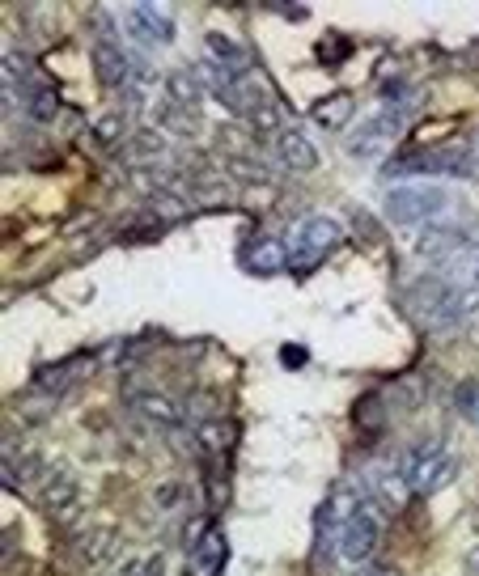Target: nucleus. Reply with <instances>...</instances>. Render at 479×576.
I'll list each match as a JSON object with an SVG mask.
<instances>
[{
	"label": "nucleus",
	"mask_w": 479,
	"mask_h": 576,
	"mask_svg": "<svg viewBox=\"0 0 479 576\" xmlns=\"http://www.w3.org/2000/svg\"><path fill=\"white\" fill-rule=\"evenodd\" d=\"M94 64H98L102 85L123 89V85L132 81V56H128V51H123L119 43H98V47H94Z\"/></svg>",
	"instance_id": "nucleus-15"
},
{
	"label": "nucleus",
	"mask_w": 479,
	"mask_h": 576,
	"mask_svg": "<svg viewBox=\"0 0 479 576\" xmlns=\"http://www.w3.org/2000/svg\"><path fill=\"white\" fill-rule=\"evenodd\" d=\"M340 242H344L340 221H331V216H306V221L289 233V272H297V276L314 272Z\"/></svg>",
	"instance_id": "nucleus-2"
},
{
	"label": "nucleus",
	"mask_w": 479,
	"mask_h": 576,
	"mask_svg": "<svg viewBox=\"0 0 479 576\" xmlns=\"http://www.w3.org/2000/svg\"><path fill=\"white\" fill-rule=\"evenodd\" d=\"M234 445H238V424L234 420H212L200 428V449L212 458V462H221L234 454Z\"/></svg>",
	"instance_id": "nucleus-18"
},
{
	"label": "nucleus",
	"mask_w": 479,
	"mask_h": 576,
	"mask_svg": "<svg viewBox=\"0 0 479 576\" xmlns=\"http://www.w3.org/2000/svg\"><path fill=\"white\" fill-rule=\"evenodd\" d=\"M382 208L395 225H429L437 212L450 208V195L429 183H407V187H390L382 195Z\"/></svg>",
	"instance_id": "nucleus-4"
},
{
	"label": "nucleus",
	"mask_w": 479,
	"mask_h": 576,
	"mask_svg": "<svg viewBox=\"0 0 479 576\" xmlns=\"http://www.w3.org/2000/svg\"><path fill=\"white\" fill-rule=\"evenodd\" d=\"M166 98L170 106H179V111H200V102H204V81H200V72L195 68H174L170 77H166Z\"/></svg>",
	"instance_id": "nucleus-14"
},
{
	"label": "nucleus",
	"mask_w": 479,
	"mask_h": 576,
	"mask_svg": "<svg viewBox=\"0 0 479 576\" xmlns=\"http://www.w3.org/2000/svg\"><path fill=\"white\" fill-rule=\"evenodd\" d=\"M314 56H318V64L323 68H340L348 56H352V39L348 34H323V39H318V47H314Z\"/></svg>",
	"instance_id": "nucleus-23"
},
{
	"label": "nucleus",
	"mask_w": 479,
	"mask_h": 576,
	"mask_svg": "<svg viewBox=\"0 0 479 576\" xmlns=\"http://www.w3.org/2000/svg\"><path fill=\"white\" fill-rule=\"evenodd\" d=\"M26 115L34 119V123H51L60 115V98H56V89H51L47 81H39L34 77L30 85H26Z\"/></svg>",
	"instance_id": "nucleus-20"
},
{
	"label": "nucleus",
	"mask_w": 479,
	"mask_h": 576,
	"mask_svg": "<svg viewBox=\"0 0 479 576\" xmlns=\"http://www.w3.org/2000/svg\"><path fill=\"white\" fill-rule=\"evenodd\" d=\"M77 492H81V483H77L73 466H51V471H43V479H39V504L56 517H73Z\"/></svg>",
	"instance_id": "nucleus-7"
},
{
	"label": "nucleus",
	"mask_w": 479,
	"mask_h": 576,
	"mask_svg": "<svg viewBox=\"0 0 479 576\" xmlns=\"http://www.w3.org/2000/svg\"><path fill=\"white\" fill-rule=\"evenodd\" d=\"M467 246H471V238H467L463 225H424L420 238L412 242L416 255L420 259H433V263H450V259L463 255Z\"/></svg>",
	"instance_id": "nucleus-6"
},
{
	"label": "nucleus",
	"mask_w": 479,
	"mask_h": 576,
	"mask_svg": "<svg viewBox=\"0 0 479 576\" xmlns=\"http://www.w3.org/2000/svg\"><path fill=\"white\" fill-rule=\"evenodd\" d=\"M94 140H98V149H119V144H128V123H123V115H102L94 123Z\"/></svg>",
	"instance_id": "nucleus-25"
},
{
	"label": "nucleus",
	"mask_w": 479,
	"mask_h": 576,
	"mask_svg": "<svg viewBox=\"0 0 479 576\" xmlns=\"http://www.w3.org/2000/svg\"><path fill=\"white\" fill-rule=\"evenodd\" d=\"M454 407H458V416H463L467 424L479 428V382H458L454 386Z\"/></svg>",
	"instance_id": "nucleus-27"
},
{
	"label": "nucleus",
	"mask_w": 479,
	"mask_h": 576,
	"mask_svg": "<svg viewBox=\"0 0 479 576\" xmlns=\"http://www.w3.org/2000/svg\"><path fill=\"white\" fill-rule=\"evenodd\" d=\"M242 267H246L251 276H280V272L289 267V242L272 238V233H259L255 242H246Z\"/></svg>",
	"instance_id": "nucleus-8"
},
{
	"label": "nucleus",
	"mask_w": 479,
	"mask_h": 576,
	"mask_svg": "<svg viewBox=\"0 0 479 576\" xmlns=\"http://www.w3.org/2000/svg\"><path fill=\"white\" fill-rule=\"evenodd\" d=\"M128 26L140 43H170L174 39V22H170V13L166 9H157V5H132L128 9Z\"/></svg>",
	"instance_id": "nucleus-11"
},
{
	"label": "nucleus",
	"mask_w": 479,
	"mask_h": 576,
	"mask_svg": "<svg viewBox=\"0 0 479 576\" xmlns=\"http://www.w3.org/2000/svg\"><path fill=\"white\" fill-rule=\"evenodd\" d=\"M77 547H81V555H85V564H111L115 555L123 551V534L111 530V526H102V530L81 534Z\"/></svg>",
	"instance_id": "nucleus-17"
},
{
	"label": "nucleus",
	"mask_w": 479,
	"mask_h": 576,
	"mask_svg": "<svg viewBox=\"0 0 479 576\" xmlns=\"http://www.w3.org/2000/svg\"><path fill=\"white\" fill-rule=\"evenodd\" d=\"M276 157H280V166L293 170V174L318 170V149L301 128H280L276 132Z\"/></svg>",
	"instance_id": "nucleus-9"
},
{
	"label": "nucleus",
	"mask_w": 479,
	"mask_h": 576,
	"mask_svg": "<svg viewBox=\"0 0 479 576\" xmlns=\"http://www.w3.org/2000/svg\"><path fill=\"white\" fill-rule=\"evenodd\" d=\"M399 132V123L390 119V115H378V119H369V123H361L357 132H352V140H348V149L357 153V157H378L382 153V144Z\"/></svg>",
	"instance_id": "nucleus-16"
},
{
	"label": "nucleus",
	"mask_w": 479,
	"mask_h": 576,
	"mask_svg": "<svg viewBox=\"0 0 479 576\" xmlns=\"http://www.w3.org/2000/svg\"><path fill=\"white\" fill-rule=\"evenodd\" d=\"M132 411L140 420H145L149 428H179L183 424V407L170 399V394L162 390H140L132 394Z\"/></svg>",
	"instance_id": "nucleus-10"
},
{
	"label": "nucleus",
	"mask_w": 479,
	"mask_h": 576,
	"mask_svg": "<svg viewBox=\"0 0 479 576\" xmlns=\"http://www.w3.org/2000/svg\"><path fill=\"white\" fill-rule=\"evenodd\" d=\"M111 576H166V555L149 551V555H132L119 568H111Z\"/></svg>",
	"instance_id": "nucleus-24"
},
{
	"label": "nucleus",
	"mask_w": 479,
	"mask_h": 576,
	"mask_svg": "<svg viewBox=\"0 0 479 576\" xmlns=\"http://www.w3.org/2000/svg\"><path fill=\"white\" fill-rule=\"evenodd\" d=\"M221 564H225V534L212 526L204 534V543L187 551V572L183 576H221Z\"/></svg>",
	"instance_id": "nucleus-13"
},
{
	"label": "nucleus",
	"mask_w": 479,
	"mask_h": 576,
	"mask_svg": "<svg viewBox=\"0 0 479 576\" xmlns=\"http://www.w3.org/2000/svg\"><path fill=\"white\" fill-rule=\"evenodd\" d=\"M454 475H458V462L446 454V445H441L437 437L416 441V445L403 454V462H399L403 488L416 492V496H433V492H441Z\"/></svg>",
	"instance_id": "nucleus-1"
},
{
	"label": "nucleus",
	"mask_w": 479,
	"mask_h": 576,
	"mask_svg": "<svg viewBox=\"0 0 479 576\" xmlns=\"http://www.w3.org/2000/svg\"><path fill=\"white\" fill-rule=\"evenodd\" d=\"M128 153L132 157H162L166 153V140H162V132L157 128H140V132H132V140H128Z\"/></svg>",
	"instance_id": "nucleus-26"
},
{
	"label": "nucleus",
	"mask_w": 479,
	"mask_h": 576,
	"mask_svg": "<svg viewBox=\"0 0 479 576\" xmlns=\"http://www.w3.org/2000/svg\"><path fill=\"white\" fill-rule=\"evenodd\" d=\"M280 360H285L289 369H301L306 365V348H297V344H289V348H280Z\"/></svg>",
	"instance_id": "nucleus-28"
},
{
	"label": "nucleus",
	"mask_w": 479,
	"mask_h": 576,
	"mask_svg": "<svg viewBox=\"0 0 479 576\" xmlns=\"http://www.w3.org/2000/svg\"><path fill=\"white\" fill-rule=\"evenodd\" d=\"M357 509H361V492L352 483H335L331 496L314 509V560L318 564H327L331 551H340V530Z\"/></svg>",
	"instance_id": "nucleus-3"
},
{
	"label": "nucleus",
	"mask_w": 479,
	"mask_h": 576,
	"mask_svg": "<svg viewBox=\"0 0 479 576\" xmlns=\"http://www.w3.org/2000/svg\"><path fill=\"white\" fill-rule=\"evenodd\" d=\"M352 111H357L352 94H331V98H323V102H314V123H318V128L340 132V128H348Z\"/></svg>",
	"instance_id": "nucleus-19"
},
{
	"label": "nucleus",
	"mask_w": 479,
	"mask_h": 576,
	"mask_svg": "<svg viewBox=\"0 0 479 576\" xmlns=\"http://www.w3.org/2000/svg\"><path fill=\"white\" fill-rule=\"evenodd\" d=\"M454 267V288L463 293V305H467V318L479 310V242H471L463 255L450 259Z\"/></svg>",
	"instance_id": "nucleus-12"
},
{
	"label": "nucleus",
	"mask_w": 479,
	"mask_h": 576,
	"mask_svg": "<svg viewBox=\"0 0 479 576\" xmlns=\"http://www.w3.org/2000/svg\"><path fill=\"white\" fill-rule=\"evenodd\" d=\"M204 47H208V56L217 60V64H229V68H242L246 64V51L229 39V34H221V30H212V34H204Z\"/></svg>",
	"instance_id": "nucleus-22"
},
{
	"label": "nucleus",
	"mask_w": 479,
	"mask_h": 576,
	"mask_svg": "<svg viewBox=\"0 0 479 576\" xmlns=\"http://www.w3.org/2000/svg\"><path fill=\"white\" fill-rule=\"evenodd\" d=\"M361 576H403L399 568H369V572H361Z\"/></svg>",
	"instance_id": "nucleus-29"
},
{
	"label": "nucleus",
	"mask_w": 479,
	"mask_h": 576,
	"mask_svg": "<svg viewBox=\"0 0 479 576\" xmlns=\"http://www.w3.org/2000/svg\"><path fill=\"white\" fill-rule=\"evenodd\" d=\"M378 543H382V517H378L374 504L361 500V509L352 513L340 530V555L348 564H365L369 555L378 551Z\"/></svg>",
	"instance_id": "nucleus-5"
},
{
	"label": "nucleus",
	"mask_w": 479,
	"mask_h": 576,
	"mask_svg": "<svg viewBox=\"0 0 479 576\" xmlns=\"http://www.w3.org/2000/svg\"><path fill=\"white\" fill-rule=\"evenodd\" d=\"M81 377V365L77 360H64V365H47L34 373V390H43V394H64L68 386H73Z\"/></svg>",
	"instance_id": "nucleus-21"
}]
</instances>
